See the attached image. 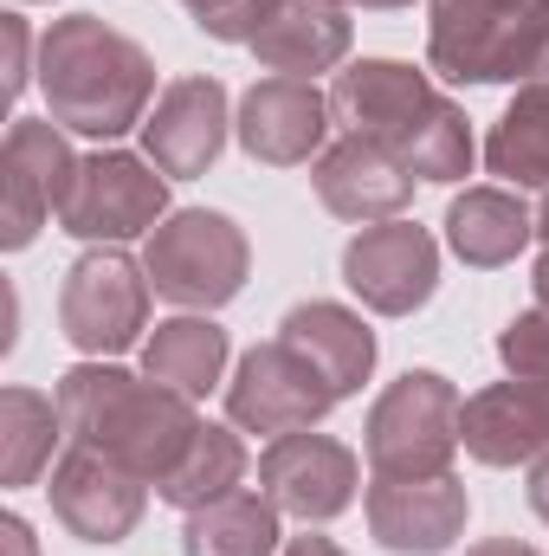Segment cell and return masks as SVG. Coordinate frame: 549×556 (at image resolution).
<instances>
[{
    "mask_svg": "<svg viewBox=\"0 0 549 556\" xmlns=\"http://www.w3.org/2000/svg\"><path fill=\"white\" fill-rule=\"evenodd\" d=\"M181 7H188V13H194L201 26H214V20H227V13H233L240 0H181Z\"/></svg>",
    "mask_w": 549,
    "mask_h": 556,
    "instance_id": "d6a6232c",
    "label": "cell"
},
{
    "mask_svg": "<svg viewBox=\"0 0 549 556\" xmlns=\"http://www.w3.org/2000/svg\"><path fill=\"white\" fill-rule=\"evenodd\" d=\"M531 240H537V214H531L524 194H511V188H465V194L446 207V247H452L465 266H478V273L511 266Z\"/></svg>",
    "mask_w": 549,
    "mask_h": 556,
    "instance_id": "44dd1931",
    "label": "cell"
},
{
    "mask_svg": "<svg viewBox=\"0 0 549 556\" xmlns=\"http://www.w3.org/2000/svg\"><path fill=\"white\" fill-rule=\"evenodd\" d=\"M0 26H7V98H20L26 91V20L7 13Z\"/></svg>",
    "mask_w": 549,
    "mask_h": 556,
    "instance_id": "f1b7e54d",
    "label": "cell"
},
{
    "mask_svg": "<svg viewBox=\"0 0 549 556\" xmlns=\"http://www.w3.org/2000/svg\"><path fill=\"white\" fill-rule=\"evenodd\" d=\"M531 511L549 525V453L544 459H531Z\"/></svg>",
    "mask_w": 549,
    "mask_h": 556,
    "instance_id": "f546056e",
    "label": "cell"
},
{
    "mask_svg": "<svg viewBox=\"0 0 549 556\" xmlns=\"http://www.w3.org/2000/svg\"><path fill=\"white\" fill-rule=\"evenodd\" d=\"M544 78H549V65H544Z\"/></svg>",
    "mask_w": 549,
    "mask_h": 556,
    "instance_id": "74e56055",
    "label": "cell"
},
{
    "mask_svg": "<svg viewBox=\"0 0 549 556\" xmlns=\"http://www.w3.org/2000/svg\"><path fill=\"white\" fill-rule=\"evenodd\" d=\"M78 162L72 142H65V124L52 117H13L7 130V149H0V188H7V253H20L46 214L65 207L72 181H78Z\"/></svg>",
    "mask_w": 549,
    "mask_h": 556,
    "instance_id": "8fae6325",
    "label": "cell"
},
{
    "mask_svg": "<svg viewBox=\"0 0 549 556\" xmlns=\"http://www.w3.org/2000/svg\"><path fill=\"white\" fill-rule=\"evenodd\" d=\"M439 104V91L426 85V72H413L401 59H356L349 72H336L330 85V117L349 137L382 142L388 155L426 124V111Z\"/></svg>",
    "mask_w": 549,
    "mask_h": 556,
    "instance_id": "4fadbf2b",
    "label": "cell"
},
{
    "mask_svg": "<svg viewBox=\"0 0 549 556\" xmlns=\"http://www.w3.org/2000/svg\"><path fill=\"white\" fill-rule=\"evenodd\" d=\"M278 556H343V551H336L330 538H291V544H284Z\"/></svg>",
    "mask_w": 549,
    "mask_h": 556,
    "instance_id": "836d02e7",
    "label": "cell"
},
{
    "mask_svg": "<svg viewBox=\"0 0 549 556\" xmlns=\"http://www.w3.org/2000/svg\"><path fill=\"white\" fill-rule=\"evenodd\" d=\"M537 304L549 311V247H544V260H537Z\"/></svg>",
    "mask_w": 549,
    "mask_h": 556,
    "instance_id": "e575fe53",
    "label": "cell"
},
{
    "mask_svg": "<svg viewBox=\"0 0 549 556\" xmlns=\"http://www.w3.org/2000/svg\"><path fill=\"white\" fill-rule=\"evenodd\" d=\"M459 420H465V395L433 369H408L369 408V427H362L369 472L375 479H439V472H452V453L465 446Z\"/></svg>",
    "mask_w": 549,
    "mask_h": 556,
    "instance_id": "277c9868",
    "label": "cell"
},
{
    "mask_svg": "<svg viewBox=\"0 0 549 556\" xmlns=\"http://www.w3.org/2000/svg\"><path fill=\"white\" fill-rule=\"evenodd\" d=\"M149 273H142L130 253H85L65 291H59V324H65V343L85 350V356H124L149 330Z\"/></svg>",
    "mask_w": 549,
    "mask_h": 556,
    "instance_id": "52a82bcc",
    "label": "cell"
},
{
    "mask_svg": "<svg viewBox=\"0 0 549 556\" xmlns=\"http://www.w3.org/2000/svg\"><path fill=\"white\" fill-rule=\"evenodd\" d=\"M537 240L549 247V194H544V207H537Z\"/></svg>",
    "mask_w": 549,
    "mask_h": 556,
    "instance_id": "8d00e7d4",
    "label": "cell"
},
{
    "mask_svg": "<svg viewBox=\"0 0 549 556\" xmlns=\"http://www.w3.org/2000/svg\"><path fill=\"white\" fill-rule=\"evenodd\" d=\"M465 556H537L531 544H518V538H485V544H472Z\"/></svg>",
    "mask_w": 549,
    "mask_h": 556,
    "instance_id": "1f68e13d",
    "label": "cell"
},
{
    "mask_svg": "<svg viewBox=\"0 0 549 556\" xmlns=\"http://www.w3.org/2000/svg\"><path fill=\"white\" fill-rule=\"evenodd\" d=\"M240 149L266 168H297L310 155H323L330 130V98L310 78H259L240 98Z\"/></svg>",
    "mask_w": 549,
    "mask_h": 556,
    "instance_id": "e0dca14e",
    "label": "cell"
},
{
    "mask_svg": "<svg viewBox=\"0 0 549 556\" xmlns=\"http://www.w3.org/2000/svg\"><path fill=\"white\" fill-rule=\"evenodd\" d=\"M52 440H65L59 395H39V389L0 395V479L7 485H33L52 466Z\"/></svg>",
    "mask_w": 549,
    "mask_h": 556,
    "instance_id": "484cf974",
    "label": "cell"
},
{
    "mask_svg": "<svg viewBox=\"0 0 549 556\" xmlns=\"http://www.w3.org/2000/svg\"><path fill=\"white\" fill-rule=\"evenodd\" d=\"M59 420H65L72 446H91V453L117 459L124 472H137L149 485H162L201 433V415H194L188 395H175L149 376H130L117 363L65 369L59 376Z\"/></svg>",
    "mask_w": 549,
    "mask_h": 556,
    "instance_id": "6da1fadb",
    "label": "cell"
},
{
    "mask_svg": "<svg viewBox=\"0 0 549 556\" xmlns=\"http://www.w3.org/2000/svg\"><path fill=\"white\" fill-rule=\"evenodd\" d=\"M52 511L72 538L85 544H124L142 518V498H149V479L124 472L117 459L91 453V446H72L59 466H52Z\"/></svg>",
    "mask_w": 549,
    "mask_h": 556,
    "instance_id": "5bb4252c",
    "label": "cell"
},
{
    "mask_svg": "<svg viewBox=\"0 0 549 556\" xmlns=\"http://www.w3.org/2000/svg\"><path fill=\"white\" fill-rule=\"evenodd\" d=\"M465 511H472V498L452 472H439V479H375L369 485V531L395 556L452 551L459 531H465Z\"/></svg>",
    "mask_w": 549,
    "mask_h": 556,
    "instance_id": "2e32d148",
    "label": "cell"
},
{
    "mask_svg": "<svg viewBox=\"0 0 549 556\" xmlns=\"http://www.w3.org/2000/svg\"><path fill=\"white\" fill-rule=\"evenodd\" d=\"M227 369V330L214 317H168L155 324V337L142 343V376L175 389V395H207Z\"/></svg>",
    "mask_w": 549,
    "mask_h": 556,
    "instance_id": "7402d4cb",
    "label": "cell"
},
{
    "mask_svg": "<svg viewBox=\"0 0 549 556\" xmlns=\"http://www.w3.org/2000/svg\"><path fill=\"white\" fill-rule=\"evenodd\" d=\"M162 214H168V175L130 149H104L78 162L59 227L78 240H137L142 227H162Z\"/></svg>",
    "mask_w": 549,
    "mask_h": 556,
    "instance_id": "ba28073f",
    "label": "cell"
},
{
    "mask_svg": "<svg viewBox=\"0 0 549 556\" xmlns=\"http://www.w3.org/2000/svg\"><path fill=\"white\" fill-rule=\"evenodd\" d=\"M459 440L478 466H524L549 453V376H511L465 402Z\"/></svg>",
    "mask_w": 549,
    "mask_h": 556,
    "instance_id": "ac0fdd59",
    "label": "cell"
},
{
    "mask_svg": "<svg viewBox=\"0 0 549 556\" xmlns=\"http://www.w3.org/2000/svg\"><path fill=\"white\" fill-rule=\"evenodd\" d=\"M336 7H375V13H395V7H413V0H336Z\"/></svg>",
    "mask_w": 549,
    "mask_h": 556,
    "instance_id": "d590c367",
    "label": "cell"
},
{
    "mask_svg": "<svg viewBox=\"0 0 549 556\" xmlns=\"http://www.w3.org/2000/svg\"><path fill=\"white\" fill-rule=\"evenodd\" d=\"M310 181H317V201L336 214V220H395L413 201V175L369 137H343L330 142L317 162H310Z\"/></svg>",
    "mask_w": 549,
    "mask_h": 556,
    "instance_id": "d6986e66",
    "label": "cell"
},
{
    "mask_svg": "<svg viewBox=\"0 0 549 556\" xmlns=\"http://www.w3.org/2000/svg\"><path fill=\"white\" fill-rule=\"evenodd\" d=\"M227 46H253L278 78H317L349 59V7L336 0H240L227 20L201 26Z\"/></svg>",
    "mask_w": 549,
    "mask_h": 556,
    "instance_id": "8992f818",
    "label": "cell"
},
{
    "mask_svg": "<svg viewBox=\"0 0 549 556\" xmlns=\"http://www.w3.org/2000/svg\"><path fill=\"white\" fill-rule=\"evenodd\" d=\"M336 408V389L310 369V356H297L284 337L272 343H259V350H246L240 356V376L227 382V415L233 427H246V433H304V427H317V420Z\"/></svg>",
    "mask_w": 549,
    "mask_h": 556,
    "instance_id": "9c48e42d",
    "label": "cell"
},
{
    "mask_svg": "<svg viewBox=\"0 0 549 556\" xmlns=\"http://www.w3.org/2000/svg\"><path fill=\"white\" fill-rule=\"evenodd\" d=\"M181 556H278V505L266 492H227L201 511H188Z\"/></svg>",
    "mask_w": 549,
    "mask_h": 556,
    "instance_id": "603a6c76",
    "label": "cell"
},
{
    "mask_svg": "<svg viewBox=\"0 0 549 556\" xmlns=\"http://www.w3.org/2000/svg\"><path fill=\"white\" fill-rule=\"evenodd\" d=\"M278 337H284L297 356H310V369L336 389V402L356 395V389L369 382V369H375V330H369L356 311H343V304H323V298L291 304L284 324H278Z\"/></svg>",
    "mask_w": 549,
    "mask_h": 556,
    "instance_id": "ffe728a7",
    "label": "cell"
},
{
    "mask_svg": "<svg viewBox=\"0 0 549 556\" xmlns=\"http://www.w3.org/2000/svg\"><path fill=\"white\" fill-rule=\"evenodd\" d=\"M0 544H7L13 556H33V531H26V518L7 511V518H0Z\"/></svg>",
    "mask_w": 549,
    "mask_h": 556,
    "instance_id": "4dcf8cb0",
    "label": "cell"
},
{
    "mask_svg": "<svg viewBox=\"0 0 549 556\" xmlns=\"http://www.w3.org/2000/svg\"><path fill=\"white\" fill-rule=\"evenodd\" d=\"M395 162L413 181H459V175H472V124H465V111L439 98L426 111V124L395 149Z\"/></svg>",
    "mask_w": 549,
    "mask_h": 556,
    "instance_id": "4316f807",
    "label": "cell"
},
{
    "mask_svg": "<svg viewBox=\"0 0 549 556\" xmlns=\"http://www.w3.org/2000/svg\"><path fill=\"white\" fill-rule=\"evenodd\" d=\"M498 356H505V369H511V376H549V311H544V304H531L524 317H511V324H505Z\"/></svg>",
    "mask_w": 549,
    "mask_h": 556,
    "instance_id": "83f0119b",
    "label": "cell"
},
{
    "mask_svg": "<svg viewBox=\"0 0 549 556\" xmlns=\"http://www.w3.org/2000/svg\"><path fill=\"white\" fill-rule=\"evenodd\" d=\"M343 285L382 311V317H413L433 285H439V247L426 227L413 220H382V227H362L349 247H343Z\"/></svg>",
    "mask_w": 549,
    "mask_h": 556,
    "instance_id": "7c38bea8",
    "label": "cell"
},
{
    "mask_svg": "<svg viewBox=\"0 0 549 556\" xmlns=\"http://www.w3.org/2000/svg\"><path fill=\"white\" fill-rule=\"evenodd\" d=\"M246 266H253L246 233H240L227 214H214V207H181V214H168V220L149 233V253H142L149 285H155L168 304H181V311H220L227 298H240Z\"/></svg>",
    "mask_w": 549,
    "mask_h": 556,
    "instance_id": "5b68a950",
    "label": "cell"
},
{
    "mask_svg": "<svg viewBox=\"0 0 549 556\" xmlns=\"http://www.w3.org/2000/svg\"><path fill=\"white\" fill-rule=\"evenodd\" d=\"M356 485H362V459L330 440V433H284L259 453V492L272 498L278 511L304 518V525H330L356 505Z\"/></svg>",
    "mask_w": 549,
    "mask_h": 556,
    "instance_id": "30bf717a",
    "label": "cell"
},
{
    "mask_svg": "<svg viewBox=\"0 0 549 556\" xmlns=\"http://www.w3.org/2000/svg\"><path fill=\"white\" fill-rule=\"evenodd\" d=\"M39 85H46L52 124L111 142L124 130H142L155 98V65L137 39H124L98 13H72V20H52L39 39Z\"/></svg>",
    "mask_w": 549,
    "mask_h": 556,
    "instance_id": "7a4b0ae2",
    "label": "cell"
},
{
    "mask_svg": "<svg viewBox=\"0 0 549 556\" xmlns=\"http://www.w3.org/2000/svg\"><path fill=\"white\" fill-rule=\"evenodd\" d=\"M227 85L220 78H175L155 111L142 117V149L168 181H194L227 149Z\"/></svg>",
    "mask_w": 549,
    "mask_h": 556,
    "instance_id": "9a60e30c",
    "label": "cell"
},
{
    "mask_svg": "<svg viewBox=\"0 0 549 556\" xmlns=\"http://www.w3.org/2000/svg\"><path fill=\"white\" fill-rule=\"evenodd\" d=\"M426 59L452 85H511L544 78L549 0H426Z\"/></svg>",
    "mask_w": 549,
    "mask_h": 556,
    "instance_id": "3957f363",
    "label": "cell"
},
{
    "mask_svg": "<svg viewBox=\"0 0 549 556\" xmlns=\"http://www.w3.org/2000/svg\"><path fill=\"white\" fill-rule=\"evenodd\" d=\"M240 479H246V446H240V433H233V427L201 420V433H194L188 459L155 485V498H162V505H175V511H201V505H214V498L240 492Z\"/></svg>",
    "mask_w": 549,
    "mask_h": 556,
    "instance_id": "d4e9b609",
    "label": "cell"
},
{
    "mask_svg": "<svg viewBox=\"0 0 549 556\" xmlns=\"http://www.w3.org/2000/svg\"><path fill=\"white\" fill-rule=\"evenodd\" d=\"M485 168L505 175L511 188H549V78H531L491 124Z\"/></svg>",
    "mask_w": 549,
    "mask_h": 556,
    "instance_id": "cb8c5ba5",
    "label": "cell"
}]
</instances>
